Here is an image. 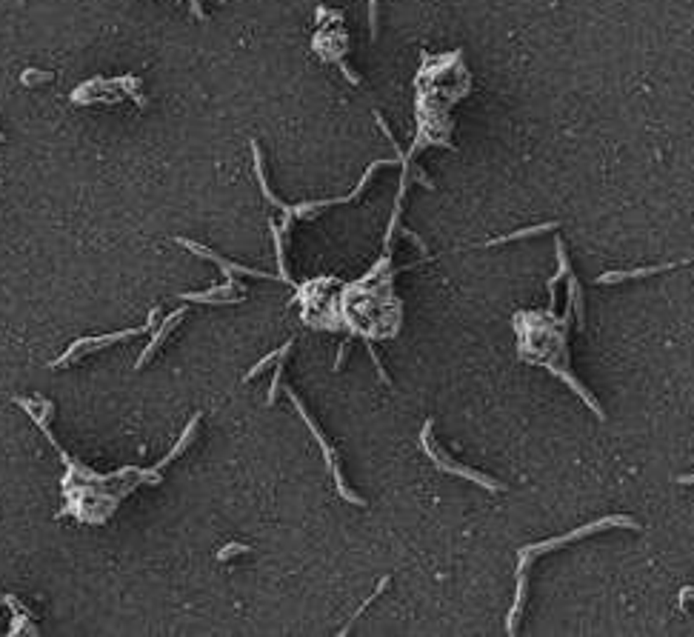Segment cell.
<instances>
[{
  "instance_id": "cell-1",
  "label": "cell",
  "mask_w": 694,
  "mask_h": 637,
  "mask_svg": "<svg viewBox=\"0 0 694 637\" xmlns=\"http://www.w3.org/2000/svg\"><path fill=\"white\" fill-rule=\"evenodd\" d=\"M609 526H623V529H634V532L640 529V523L634 518H629V515H609V518H600V520H594L589 526H580V529H575L569 534H560V537H551V540H540V543L526 546L523 551H520V558H517V594H514V606H511V612L506 617V631L509 634L517 631V620H520V612H523V603H526V572H529V566L543 555V551H551L557 546L583 540V537H589L594 532H603V529H609Z\"/></svg>"
},
{
  "instance_id": "cell-2",
  "label": "cell",
  "mask_w": 694,
  "mask_h": 637,
  "mask_svg": "<svg viewBox=\"0 0 694 637\" xmlns=\"http://www.w3.org/2000/svg\"><path fill=\"white\" fill-rule=\"evenodd\" d=\"M431 429H435V420L428 417L426 426H423V432H420V446H423V452L431 457L435 469H440V472H446V475L466 478V480H471V483H477V486H483V489H489V492H503V489H506L500 480H495V478H489V475H483V472H474V469H469V466H463V463H454V460H449L446 452H440L438 446H431Z\"/></svg>"
},
{
  "instance_id": "cell-3",
  "label": "cell",
  "mask_w": 694,
  "mask_h": 637,
  "mask_svg": "<svg viewBox=\"0 0 694 637\" xmlns=\"http://www.w3.org/2000/svg\"><path fill=\"white\" fill-rule=\"evenodd\" d=\"M286 395L292 398V403L297 406V414L303 417V423H306V426L312 429V435H315V440L320 443V449H323V457H326V466H329V472L334 475V483H337V492L343 494V500H349L352 506H366V500L360 497V494H355L349 486H346V480H343V472H340V466H337V452H334V446L326 440V435L320 432V426H317V423L309 417V412H306V406H303V400L297 398V392L294 389H286Z\"/></svg>"
},
{
  "instance_id": "cell-4",
  "label": "cell",
  "mask_w": 694,
  "mask_h": 637,
  "mask_svg": "<svg viewBox=\"0 0 694 637\" xmlns=\"http://www.w3.org/2000/svg\"><path fill=\"white\" fill-rule=\"evenodd\" d=\"M152 329V320L149 323H143V326H138V329H126V331H117V334H103V337H83V341H77L72 349H66L58 360H52L49 366L52 369H63L66 363H77L83 355H89V352H98V349H106V346H112V343H120V341H129V337H138V334H146Z\"/></svg>"
},
{
  "instance_id": "cell-5",
  "label": "cell",
  "mask_w": 694,
  "mask_h": 637,
  "mask_svg": "<svg viewBox=\"0 0 694 637\" xmlns=\"http://www.w3.org/2000/svg\"><path fill=\"white\" fill-rule=\"evenodd\" d=\"M178 243L181 246H186V249H192L195 254H200V258H209V261H214L221 269H223V275L229 277V275H251V277H263V280H272L275 275H266V272H257V269H246V266H237V263H229L226 258H221V254H214L211 249H206V246H200V243H195V240H183V237H178Z\"/></svg>"
},
{
  "instance_id": "cell-6",
  "label": "cell",
  "mask_w": 694,
  "mask_h": 637,
  "mask_svg": "<svg viewBox=\"0 0 694 637\" xmlns=\"http://www.w3.org/2000/svg\"><path fill=\"white\" fill-rule=\"evenodd\" d=\"M243 289L235 280H226L223 286H214L209 291H197V294H183V301L189 303H240Z\"/></svg>"
},
{
  "instance_id": "cell-7",
  "label": "cell",
  "mask_w": 694,
  "mask_h": 637,
  "mask_svg": "<svg viewBox=\"0 0 694 637\" xmlns=\"http://www.w3.org/2000/svg\"><path fill=\"white\" fill-rule=\"evenodd\" d=\"M683 263H694V258L688 261H674V263H657V266H643V269H631V272H605V275H597V283H623V280H634V277H648V275H660V272H669V269H677Z\"/></svg>"
},
{
  "instance_id": "cell-8",
  "label": "cell",
  "mask_w": 694,
  "mask_h": 637,
  "mask_svg": "<svg viewBox=\"0 0 694 637\" xmlns=\"http://www.w3.org/2000/svg\"><path fill=\"white\" fill-rule=\"evenodd\" d=\"M183 317H186V309H178V312H171V315H169V317L163 320V326H160V329H157V334L152 337V343L146 346V352H143V355L138 357V366H135V369H143V366L149 363V357H152V355H155V352H157V349L163 346V341H166V337H169L171 331L178 329V323H183Z\"/></svg>"
},
{
  "instance_id": "cell-9",
  "label": "cell",
  "mask_w": 694,
  "mask_h": 637,
  "mask_svg": "<svg viewBox=\"0 0 694 637\" xmlns=\"http://www.w3.org/2000/svg\"><path fill=\"white\" fill-rule=\"evenodd\" d=\"M554 251H557V275H551L549 277V315L554 312V306H557V283H560V277H566L572 269H569V254H566V243H563L560 237L554 240Z\"/></svg>"
},
{
  "instance_id": "cell-10",
  "label": "cell",
  "mask_w": 694,
  "mask_h": 637,
  "mask_svg": "<svg viewBox=\"0 0 694 637\" xmlns=\"http://www.w3.org/2000/svg\"><path fill=\"white\" fill-rule=\"evenodd\" d=\"M551 229H557V223H543V226H532V229H520V232H511V235H503V237L489 240L486 249L503 246V243H514V240H523V237H535V235H546V232H551Z\"/></svg>"
},
{
  "instance_id": "cell-11",
  "label": "cell",
  "mask_w": 694,
  "mask_h": 637,
  "mask_svg": "<svg viewBox=\"0 0 694 637\" xmlns=\"http://www.w3.org/2000/svg\"><path fill=\"white\" fill-rule=\"evenodd\" d=\"M566 277H569V286H566L569 291H566V294H569V301H572V306H575V317L583 323V317H586V306H583V289H580V280L575 277V272H569Z\"/></svg>"
},
{
  "instance_id": "cell-12",
  "label": "cell",
  "mask_w": 694,
  "mask_h": 637,
  "mask_svg": "<svg viewBox=\"0 0 694 637\" xmlns=\"http://www.w3.org/2000/svg\"><path fill=\"white\" fill-rule=\"evenodd\" d=\"M386 586H388V577H380V583H377V589H374V591L369 594V598H366V600L360 603V609H358V612H355V615L349 617V623H346V626L340 629V634H349V631H352V623H355V620H358V617H360V615H363V612H366V609H369V606H372V603H374L377 598H380V594H383V589H386Z\"/></svg>"
},
{
  "instance_id": "cell-13",
  "label": "cell",
  "mask_w": 694,
  "mask_h": 637,
  "mask_svg": "<svg viewBox=\"0 0 694 637\" xmlns=\"http://www.w3.org/2000/svg\"><path fill=\"white\" fill-rule=\"evenodd\" d=\"M289 346H292V341H289V343H283V346H280L277 352H269V355H266L263 360H260V363H257V366H254V369H251V372L246 374V380H251V377H257V374L263 372V369H269V363H275V360H277V357H280V355H283V352L289 349Z\"/></svg>"
},
{
  "instance_id": "cell-14",
  "label": "cell",
  "mask_w": 694,
  "mask_h": 637,
  "mask_svg": "<svg viewBox=\"0 0 694 637\" xmlns=\"http://www.w3.org/2000/svg\"><path fill=\"white\" fill-rule=\"evenodd\" d=\"M246 551H249V546H243V543H229L226 549L218 551V560H229V558H235V555H246Z\"/></svg>"
},
{
  "instance_id": "cell-15",
  "label": "cell",
  "mask_w": 694,
  "mask_h": 637,
  "mask_svg": "<svg viewBox=\"0 0 694 637\" xmlns=\"http://www.w3.org/2000/svg\"><path fill=\"white\" fill-rule=\"evenodd\" d=\"M366 349H369V355H372V363H374V369H377V374H380V380L388 386L392 380H388V374H386V369H383V363H380V357H377V352H374V346L372 343H366Z\"/></svg>"
},
{
  "instance_id": "cell-16",
  "label": "cell",
  "mask_w": 694,
  "mask_h": 637,
  "mask_svg": "<svg viewBox=\"0 0 694 637\" xmlns=\"http://www.w3.org/2000/svg\"><path fill=\"white\" fill-rule=\"evenodd\" d=\"M369 29L372 37H377V0H369Z\"/></svg>"
},
{
  "instance_id": "cell-17",
  "label": "cell",
  "mask_w": 694,
  "mask_h": 637,
  "mask_svg": "<svg viewBox=\"0 0 694 637\" xmlns=\"http://www.w3.org/2000/svg\"><path fill=\"white\" fill-rule=\"evenodd\" d=\"M688 600H694V586H686V589L680 591V606H686Z\"/></svg>"
},
{
  "instance_id": "cell-18",
  "label": "cell",
  "mask_w": 694,
  "mask_h": 637,
  "mask_svg": "<svg viewBox=\"0 0 694 637\" xmlns=\"http://www.w3.org/2000/svg\"><path fill=\"white\" fill-rule=\"evenodd\" d=\"M677 483H680V486H694V475H680Z\"/></svg>"
}]
</instances>
